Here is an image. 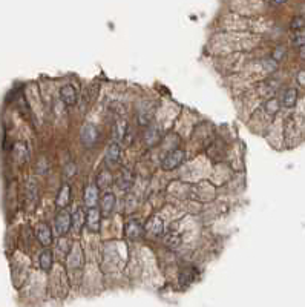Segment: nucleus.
<instances>
[{"label": "nucleus", "mask_w": 305, "mask_h": 307, "mask_svg": "<svg viewBox=\"0 0 305 307\" xmlns=\"http://www.w3.org/2000/svg\"><path fill=\"white\" fill-rule=\"evenodd\" d=\"M72 227V213H69L66 209H63L55 217V232L59 237L66 235L69 229Z\"/></svg>", "instance_id": "obj_2"}, {"label": "nucleus", "mask_w": 305, "mask_h": 307, "mask_svg": "<svg viewBox=\"0 0 305 307\" xmlns=\"http://www.w3.org/2000/svg\"><path fill=\"white\" fill-rule=\"evenodd\" d=\"M195 269L193 267H186V269H183V272L180 274V281L183 284H189L193 281V278H195Z\"/></svg>", "instance_id": "obj_19"}, {"label": "nucleus", "mask_w": 305, "mask_h": 307, "mask_svg": "<svg viewBox=\"0 0 305 307\" xmlns=\"http://www.w3.org/2000/svg\"><path fill=\"white\" fill-rule=\"evenodd\" d=\"M100 212L103 213V215H110V213L114 212V208H115V195L110 194V192H106L103 197L100 198Z\"/></svg>", "instance_id": "obj_7"}, {"label": "nucleus", "mask_w": 305, "mask_h": 307, "mask_svg": "<svg viewBox=\"0 0 305 307\" xmlns=\"http://www.w3.org/2000/svg\"><path fill=\"white\" fill-rule=\"evenodd\" d=\"M160 138H161V132H160V129L155 126L147 129V132L144 134V142L147 143V146H153L155 143H158Z\"/></svg>", "instance_id": "obj_16"}, {"label": "nucleus", "mask_w": 305, "mask_h": 307, "mask_svg": "<svg viewBox=\"0 0 305 307\" xmlns=\"http://www.w3.org/2000/svg\"><path fill=\"white\" fill-rule=\"evenodd\" d=\"M143 225L138 220H129L126 223V226H124V232H126V237L127 238H131V240H137V238H140L143 235Z\"/></svg>", "instance_id": "obj_5"}, {"label": "nucleus", "mask_w": 305, "mask_h": 307, "mask_svg": "<svg viewBox=\"0 0 305 307\" xmlns=\"http://www.w3.org/2000/svg\"><path fill=\"white\" fill-rule=\"evenodd\" d=\"M69 201H71V186H69L68 183H64V184L61 186V189H60L59 195H57V200H55V204H57V208H59L60 210H63V209L69 204Z\"/></svg>", "instance_id": "obj_9"}, {"label": "nucleus", "mask_w": 305, "mask_h": 307, "mask_svg": "<svg viewBox=\"0 0 305 307\" xmlns=\"http://www.w3.org/2000/svg\"><path fill=\"white\" fill-rule=\"evenodd\" d=\"M83 264V252L80 246H74L71 254H69V258H68V266L69 267H80Z\"/></svg>", "instance_id": "obj_13"}, {"label": "nucleus", "mask_w": 305, "mask_h": 307, "mask_svg": "<svg viewBox=\"0 0 305 307\" xmlns=\"http://www.w3.org/2000/svg\"><path fill=\"white\" fill-rule=\"evenodd\" d=\"M298 101V91L294 88H289L282 96V105L285 108H293Z\"/></svg>", "instance_id": "obj_15"}, {"label": "nucleus", "mask_w": 305, "mask_h": 307, "mask_svg": "<svg viewBox=\"0 0 305 307\" xmlns=\"http://www.w3.org/2000/svg\"><path fill=\"white\" fill-rule=\"evenodd\" d=\"M98 140V129L94 125H85L81 128L80 132V142L81 145L89 149V147H94V145Z\"/></svg>", "instance_id": "obj_3"}, {"label": "nucleus", "mask_w": 305, "mask_h": 307, "mask_svg": "<svg viewBox=\"0 0 305 307\" xmlns=\"http://www.w3.org/2000/svg\"><path fill=\"white\" fill-rule=\"evenodd\" d=\"M60 98L63 100L64 105L72 106L77 103V91L72 85H64L60 89Z\"/></svg>", "instance_id": "obj_8"}, {"label": "nucleus", "mask_w": 305, "mask_h": 307, "mask_svg": "<svg viewBox=\"0 0 305 307\" xmlns=\"http://www.w3.org/2000/svg\"><path fill=\"white\" fill-rule=\"evenodd\" d=\"M120 157H122V147H120V143H117V142L110 143L106 151V158L110 163H118Z\"/></svg>", "instance_id": "obj_14"}, {"label": "nucleus", "mask_w": 305, "mask_h": 307, "mask_svg": "<svg viewBox=\"0 0 305 307\" xmlns=\"http://www.w3.org/2000/svg\"><path fill=\"white\" fill-rule=\"evenodd\" d=\"M39 264L45 272H49L54 264V255L49 249H45L39 257Z\"/></svg>", "instance_id": "obj_11"}, {"label": "nucleus", "mask_w": 305, "mask_h": 307, "mask_svg": "<svg viewBox=\"0 0 305 307\" xmlns=\"http://www.w3.org/2000/svg\"><path fill=\"white\" fill-rule=\"evenodd\" d=\"M290 28L293 31H301L305 28V18L302 16H296L291 18V23H290Z\"/></svg>", "instance_id": "obj_20"}, {"label": "nucleus", "mask_w": 305, "mask_h": 307, "mask_svg": "<svg viewBox=\"0 0 305 307\" xmlns=\"http://www.w3.org/2000/svg\"><path fill=\"white\" fill-rule=\"evenodd\" d=\"M85 223H86V215L83 213L81 209H77L76 212L72 213V227H74V230L78 232L83 227Z\"/></svg>", "instance_id": "obj_18"}, {"label": "nucleus", "mask_w": 305, "mask_h": 307, "mask_svg": "<svg viewBox=\"0 0 305 307\" xmlns=\"http://www.w3.org/2000/svg\"><path fill=\"white\" fill-rule=\"evenodd\" d=\"M293 43H294V46H304V45H305V37H302V35H294V37H293Z\"/></svg>", "instance_id": "obj_23"}, {"label": "nucleus", "mask_w": 305, "mask_h": 307, "mask_svg": "<svg viewBox=\"0 0 305 307\" xmlns=\"http://www.w3.org/2000/svg\"><path fill=\"white\" fill-rule=\"evenodd\" d=\"M265 108H267V111H269L270 114H276L279 111V103H278V100L276 98H272V100H269L265 103Z\"/></svg>", "instance_id": "obj_21"}, {"label": "nucleus", "mask_w": 305, "mask_h": 307, "mask_svg": "<svg viewBox=\"0 0 305 307\" xmlns=\"http://www.w3.org/2000/svg\"><path fill=\"white\" fill-rule=\"evenodd\" d=\"M76 172H77V167H76V164H74V163H71L69 166L64 167V177H66V178H71V177H74V175H76Z\"/></svg>", "instance_id": "obj_22"}, {"label": "nucleus", "mask_w": 305, "mask_h": 307, "mask_svg": "<svg viewBox=\"0 0 305 307\" xmlns=\"http://www.w3.org/2000/svg\"><path fill=\"white\" fill-rule=\"evenodd\" d=\"M184 151L183 149H173L164 155L161 160V169L163 171H173L184 162Z\"/></svg>", "instance_id": "obj_1"}, {"label": "nucleus", "mask_w": 305, "mask_h": 307, "mask_svg": "<svg viewBox=\"0 0 305 307\" xmlns=\"http://www.w3.org/2000/svg\"><path fill=\"white\" fill-rule=\"evenodd\" d=\"M35 237L40 241V244L45 246V247L51 246V243H52V232H51V227L46 225V223H40V225L37 226Z\"/></svg>", "instance_id": "obj_4"}, {"label": "nucleus", "mask_w": 305, "mask_h": 307, "mask_svg": "<svg viewBox=\"0 0 305 307\" xmlns=\"http://www.w3.org/2000/svg\"><path fill=\"white\" fill-rule=\"evenodd\" d=\"M112 184V175H110L109 171H101L98 175H97V189H106L107 186Z\"/></svg>", "instance_id": "obj_17"}, {"label": "nucleus", "mask_w": 305, "mask_h": 307, "mask_svg": "<svg viewBox=\"0 0 305 307\" xmlns=\"http://www.w3.org/2000/svg\"><path fill=\"white\" fill-rule=\"evenodd\" d=\"M100 218L101 212L98 208H91L86 213V226L91 232H98L100 230Z\"/></svg>", "instance_id": "obj_6"}, {"label": "nucleus", "mask_w": 305, "mask_h": 307, "mask_svg": "<svg viewBox=\"0 0 305 307\" xmlns=\"http://www.w3.org/2000/svg\"><path fill=\"white\" fill-rule=\"evenodd\" d=\"M98 189L97 186L94 184H89L86 191H85V204L91 209V208H95L97 203H98Z\"/></svg>", "instance_id": "obj_10"}, {"label": "nucleus", "mask_w": 305, "mask_h": 307, "mask_svg": "<svg viewBox=\"0 0 305 307\" xmlns=\"http://www.w3.org/2000/svg\"><path fill=\"white\" fill-rule=\"evenodd\" d=\"M132 184H134V175H132V172L129 171V169H123L122 171V175H120V178H118L120 189H122V191H129V189L132 188Z\"/></svg>", "instance_id": "obj_12"}]
</instances>
